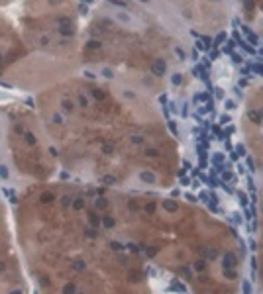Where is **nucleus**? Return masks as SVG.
I'll return each instance as SVG.
<instances>
[{
    "label": "nucleus",
    "mask_w": 263,
    "mask_h": 294,
    "mask_svg": "<svg viewBox=\"0 0 263 294\" xmlns=\"http://www.w3.org/2000/svg\"><path fill=\"white\" fill-rule=\"evenodd\" d=\"M249 118H251L253 122H259V118H261V116H259L257 112H249Z\"/></svg>",
    "instance_id": "f257e3e1"
}]
</instances>
